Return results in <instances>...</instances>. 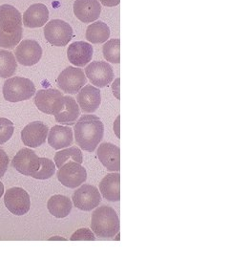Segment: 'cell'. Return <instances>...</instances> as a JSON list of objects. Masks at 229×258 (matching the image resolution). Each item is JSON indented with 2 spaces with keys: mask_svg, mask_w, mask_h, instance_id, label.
<instances>
[{
  "mask_svg": "<svg viewBox=\"0 0 229 258\" xmlns=\"http://www.w3.org/2000/svg\"><path fill=\"white\" fill-rule=\"evenodd\" d=\"M42 48L33 39L21 41L16 49L17 61L23 66H33L41 59Z\"/></svg>",
  "mask_w": 229,
  "mask_h": 258,
  "instance_id": "7c38bea8",
  "label": "cell"
},
{
  "mask_svg": "<svg viewBox=\"0 0 229 258\" xmlns=\"http://www.w3.org/2000/svg\"><path fill=\"white\" fill-rule=\"evenodd\" d=\"M23 30L22 27L19 28L14 32H5L0 29V47L5 49H14L19 44L22 38Z\"/></svg>",
  "mask_w": 229,
  "mask_h": 258,
  "instance_id": "83f0119b",
  "label": "cell"
},
{
  "mask_svg": "<svg viewBox=\"0 0 229 258\" xmlns=\"http://www.w3.org/2000/svg\"><path fill=\"white\" fill-rule=\"evenodd\" d=\"M3 194H4V185L0 182V198H1V196L3 195Z\"/></svg>",
  "mask_w": 229,
  "mask_h": 258,
  "instance_id": "d590c367",
  "label": "cell"
},
{
  "mask_svg": "<svg viewBox=\"0 0 229 258\" xmlns=\"http://www.w3.org/2000/svg\"><path fill=\"white\" fill-rule=\"evenodd\" d=\"M8 166H9V157L2 148H0V178L3 177L6 173Z\"/></svg>",
  "mask_w": 229,
  "mask_h": 258,
  "instance_id": "1f68e13d",
  "label": "cell"
},
{
  "mask_svg": "<svg viewBox=\"0 0 229 258\" xmlns=\"http://www.w3.org/2000/svg\"><path fill=\"white\" fill-rule=\"evenodd\" d=\"M15 126L12 120L6 118H0V145H4L12 138Z\"/></svg>",
  "mask_w": 229,
  "mask_h": 258,
  "instance_id": "f546056e",
  "label": "cell"
},
{
  "mask_svg": "<svg viewBox=\"0 0 229 258\" xmlns=\"http://www.w3.org/2000/svg\"><path fill=\"white\" fill-rule=\"evenodd\" d=\"M101 6L99 0H75L73 14L84 23H91L100 18Z\"/></svg>",
  "mask_w": 229,
  "mask_h": 258,
  "instance_id": "9a60e30c",
  "label": "cell"
},
{
  "mask_svg": "<svg viewBox=\"0 0 229 258\" xmlns=\"http://www.w3.org/2000/svg\"><path fill=\"white\" fill-rule=\"evenodd\" d=\"M77 102L84 113H94L101 103V91L93 85H84L78 92Z\"/></svg>",
  "mask_w": 229,
  "mask_h": 258,
  "instance_id": "5bb4252c",
  "label": "cell"
},
{
  "mask_svg": "<svg viewBox=\"0 0 229 258\" xmlns=\"http://www.w3.org/2000/svg\"><path fill=\"white\" fill-rule=\"evenodd\" d=\"M85 76L92 84L99 88H103L110 84L115 78L113 68L105 61H93L85 68Z\"/></svg>",
  "mask_w": 229,
  "mask_h": 258,
  "instance_id": "30bf717a",
  "label": "cell"
},
{
  "mask_svg": "<svg viewBox=\"0 0 229 258\" xmlns=\"http://www.w3.org/2000/svg\"><path fill=\"white\" fill-rule=\"evenodd\" d=\"M46 40L53 46H66L73 38V29L69 23L61 19H53L44 27Z\"/></svg>",
  "mask_w": 229,
  "mask_h": 258,
  "instance_id": "277c9868",
  "label": "cell"
},
{
  "mask_svg": "<svg viewBox=\"0 0 229 258\" xmlns=\"http://www.w3.org/2000/svg\"><path fill=\"white\" fill-rule=\"evenodd\" d=\"M49 127L42 121H33L21 131V140L29 148H38L42 146L48 137Z\"/></svg>",
  "mask_w": 229,
  "mask_h": 258,
  "instance_id": "4fadbf2b",
  "label": "cell"
},
{
  "mask_svg": "<svg viewBox=\"0 0 229 258\" xmlns=\"http://www.w3.org/2000/svg\"><path fill=\"white\" fill-rule=\"evenodd\" d=\"M64 102V96L55 88L41 89L36 92L35 104L38 110L48 114L55 115L61 110Z\"/></svg>",
  "mask_w": 229,
  "mask_h": 258,
  "instance_id": "5b68a950",
  "label": "cell"
},
{
  "mask_svg": "<svg viewBox=\"0 0 229 258\" xmlns=\"http://www.w3.org/2000/svg\"><path fill=\"white\" fill-rule=\"evenodd\" d=\"M22 16L19 10L9 4L0 6V29L11 33L22 27Z\"/></svg>",
  "mask_w": 229,
  "mask_h": 258,
  "instance_id": "ffe728a7",
  "label": "cell"
},
{
  "mask_svg": "<svg viewBox=\"0 0 229 258\" xmlns=\"http://www.w3.org/2000/svg\"><path fill=\"white\" fill-rule=\"evenodd\" d=\"M94 49L90 43L85 41L73 42L67 50L69 61L78 67H84L92 60Z\"/></svg>",
  "mask_w": 229,
  "mask_h": 258,
  "instance_id": "2e32d148",
  "label": "cell"
},
{
  "mask_svg": "<svg viewBox=\"0 0 229 258\" xmlns=\"http://www.w3.org/2000/svg\"><path fill=\"white\" fill-rule=\"evenodd\" d=\"M18 69L16 56L7 50H0V78L9 79L14 76Z\"/></svg>",
  "mask_w": 229,
  "mask_h": 258,
  "instance_id": "d4e9b609",
  "label": "cell"
},
{
  "mask_svg": "<svg viewBox=\"0 0 229 258\" xmlns=\"http://www.w3.org/2000/svg\"><path fill=\"white\" fill-rule=\"evenodd\" d=\"M72 208L73 204L71 199L60 194L52 196L47 203L48 211L56 218H64L68 216L72 211Z\"/></svg>",
  "mask_w": 229,
  "mask_h": 258,
  "instance_id": "603a6c76",
  "label": "cell"
},
{
  "mask_svg": "<svg viewBox=\"0 0 229 258\" xmlns=\"http://www.w3.org/2000/svg\"><path fill=\"white\" fill-rule=\"evenodd\" d=\"M91 228L99 237H114L119 231V218L117 212L107 206L97 208L92 213Z\"/></svg>",
  "mask_w": 229,
  "mask_h": 258,
  "instance_id": "7a4b0ae2",
  "label": "cell"
},
{
  "mask_svg": "<svg viewBox=\"0 0 229 258\" xmlns=\"http://www.w3.org/2000/svg\"><path fill=\"white\" fill-rule=\"evenodd\" d=\"M48 143L55 150L69 148L73 141V130L69 126L55 125L49 130Z\"/></svg>",
  "mask_w": 229,
  "mask_h": 258,
  "instance_id": "d6986e66",
  "label": "cell"
},
{
  "mask_svg": "<svg viewBox=\"0 0 229 258\" xmlns=\"http://www.w3.org/2000/svg\"><path fill=\"white\" fill-rule=\"evenodd\" d=\"M87 83V78L83 69L69 66L56 79V84L66 94L74 95Z\"/></svg>",
  "mask_w": 229,
  "mask_h": 258,
  "instance_id": "8992f818",
  "label": "cell"
},
{
  "mask_svg": "<svg viewBox=\"0 0 229 258\" xmlns=\"http://www.w3.org/2000/svg\"><path fill=\"white\" fill-rule=\"evenodd\" d=\"M73 203L74 207L83 212H91L100 206L101 195L98 187L91 184H83L73 194Z\"/></svg>",
  "mask_w": 229,
  "mask_h": 258,
  "instance_id": "9c48e42d",
  "label": "cell"
},
{
  "mask_svg": "<svg viewBox=\"0 0 229 258\" xmlns=\"http://www.w3.org/2000/svg\"><path fill=\"white\" fill-rule=\"evenodd\" d=\"M4 99L10 102H19L30 100L36 94L34 83L22 77L9 78L3 85Z\"/></svg>",
  "mask_w": 229,
  "mask_h": 258,
  "instance_id": "3957f363",
  "label": "cell"
},
{
  "mask_svg": "<svg viewBox=\"0 0 229 258\" xmlns=\"http://www.w3.org/2000/svg\"><path fill=\"white\" fill-rule=\"evenodd\" d=\"M49 19V10L42 3L31 5L23 14L22 23L25 27L38 28L44 26Z\"/></svg>",
  "mask_w": 229,
  "mask_h": 258,
  "instance_id": "ac0fdd59",
  "label": "cell"
},
{
  "mask_svg": "<svg viewBox=\"0 0 229 258\" xmlns=\"http://www.w3.org/2000/svg\"><path fill=\"white\" fill-rule=\"evenodd\" d=\"M49 240H65L64 238H62V237H59V236H55V237H52V238H50Z\"/></svg>",
  "mask_w": 229,
  "mask_h": 258,
  "instance_id": "8d00e7d4",
  "label": "cell"
},
{
  "mask_svg": "<svg viewBox=\"0 0 229 258\" xmlns=\"http://www.w3.org/2000/svg\"><path fill=\"white\" fill-rule=\"evenodd\" d=\"M109 37L110 28L102 21H96L92 23L86 30V38L93 44L104 43L108 40Z\"/></svg>",
  "mask_w": 229,
  "mask_h": 258,
  "instance_id": "cb8c5ba5",
  "label": "cell"
},
{
  "mask_svg": "<svg viewBox=\"0 0 229 258\" xmlns=\"http://www.w3.org/2000/svg\"><path fill=\"white\" fill-rule=\"evenodd\" d=\"M12 164L19 173L32 176L40 166V157L30 148H22L14 157Z\"/></svg>",
  "mask_w": 229,
  "mask_h": 258,
  "instance_id": "8fae6325",
  "label": "cell"
},
{
  "mask_svg": "<svg viewBox=\"0 0 229 258\" xmlns=\"http://www.w3.org/2000/svg\"><path fill=\"white\" fill-rule=\"evenodd\" d=\"M120 175L119 173H110L103 177L100 184V190L104 199L109 202L120 200Z\"/></svg>",
  "mask_w": 229,
  "mask_h": 258,
  "instance_id": "7402d4cb",
  "label": "cell"
},
{
  "mask_svg": "<svg viewBox=\"0 0 229 258\" xmlns=\"http://www.w3.org/2000/svg\"><path fill=\"white\" fill-rule=\"evenodd\" d=\"M114 130L116 131V134H117V137L119 138V116L117 118L116 122L114 123Z\"/></svg>",
  "mask_w": 229,
  "mask_h": 258,
  "instance_id": "e575fe53",
  "label": "cell"
},
{
  "mask_svg": "<svg viewBox=\"0 0 229 258\" xmlns=\"http://www.w3.org/2000/svg\"><path fill=\"white\" fill-rule=\"evenodd\" d=\"M4 204L11 213L21 216L28 213L31 208L30 195L22 187L9 188L4 195Z\"/></svg>",
  "mask_w": 229,
  "mask_h": 258,
  "instance_id": "ba28073f",
  "label": "cell"
},
{
  "mask_svg": "<svg viewBox=\"0 0 229 258\" xmlns=\"http://www.w3.org/2000/svg\"><path fill=\"white\" fill-rule=\"evenodd\" d=\"M112 89H113V93L116 96V98L119 100V79H117L115 81V83H113Z\"/></svg>",
  "mask_w": 229,
  "mask_h": 258,
  "instance_id": "836d02e7",
  "label": "cell"
},
{
  "mask_svg": "<svg viewBox=\"0 0 229 258\" xmlns=\"http://www.w3.org/2000/svg\"><path fill=\"white\" fill-rule=\"evenodd\" d=\"M101 4L106 7H115L119 5L120 0H100Z\"/></svg>",
  "mask_w": 229,
  "mask_h": 258,
  "instance_id": "d6a6232c",
  "label": "cell"
},
{
  "mask_svg": "<svg viewBox=\"0 0 229 258\" xmlns=\"http://www.w3.org/2000/svg\"><path fill=\"white\" fill-rule=\"evenodd\" d=\"M54 160H55V166L57 168L61 167L64 164L71 161L82 165L83 162V152L80 148L75 147L66 148L61 151L56 152Z\"/></svg>",
  "mask_w": 229,
  "mask_h": 258,
  "instance_id": "484cf974",
  "label": "cell"
},
{
  "mask_svg": "<svg viewBox=\"0 0 229 258\" xmlns=\"http://www.w3.org/2000/svg\"><path fill=\"white\" fill-rule=\"evenodd\" d=\"M56 175L58 181L69 188H75L84 184L87 180L86 169L81 164L73 161L59 167Z\"/></svg>",
  "mask_w": 229,
  "mask_h": 258,
  "instance_id": "52a82bcc",
  "label": "cell"
},
{
  "mask_svg": "<svg viewBox=\"0 0 229 258\" xmlns=\"http://www.w3.org/2000/svg\"><path fill=\"white\" fill-rule=\"evenodd\" d=\"M55 173V163L48 158H40V166L31 177L38 180H46L54 176Z\"/></svg>",
  "mask_w": 229,
  "mask_h": 258,
  "instance_id": "f1b7e54d",
  "label": "cell"
},
{
  "mask_svg": "<svg viewBox=\"0 0 229 258\" xmlns=\"http://www.w3.org/2000/svg\"><path fill=\"white\" fill-rule=\"evenodd\" d=\"M81 116V108L73 97L64 96V102L61 110L55 115L57 122L66 125H73Z\"/></svg>",
  "mask_w": 229,
  "mask_h": 258,
  "instance_id": "44dd1931",
  "label": "cell"
},
{
  "mask_svg": "<svg viewBox=\"0 0 229 258\" xmlns=\"http://www.w3.org/2000/svg\"><path fill=\"white\" fill-rule=\"evenodd\" d=\"M71 241H94L96 240L94 232L89 229H80L73 232L70 238Z\"/></svg>",
  "mask_w": 229,
  "mask_h": 258,
  "instance_id": "4dcf8cb0",
  "label": "cell"
},
{
  "mask_svg": "<svg viewBox=\"0 0 229 258\" xmlns=\"http://www.w3.org/2000/svg\"><path fill=\"white\" fill-rule=\"evenodd\" d=\"M75 122L73 131L77 145L85 151H95L103 138L102 121L95 115H83Z\"/></svg>",
  "mask_w": 229,
  "mask_h": 258,
  "instance_id": "6da1fadb",
  "label": "cell"
},
{
  "mask_svg": "<svg viewBox=\"0 0 229 258\" xmlns=\"http://www.w3.org/2000/svg\"><path fill=\"white\" fill-rule=\"evenodd\" d=\"M98 158L101 164L107 168V170L115 172L120 169V149L119 147L111 144L103 143L100 145L97 151Z\"/></svg>",
  "mask_w": 229,
  "mask_h": 258,
  "instance_id": "e0dca14e",
  "label": "cell"
},
{
  "mask_svg": "<svg viewBox=\"0 0 229 258\" xmlns=\"http://www.w3.org/2000/svg\"><path fill=\"white\" fill-rule=\"evenodd\" d=\"M120 39H110L107 40L102 47V53L104 55V58L111 63L118 64L120 62Z\"/></svg>",
  "mask_w": 229,
  "mask_h": 258,
  "instance_id": "4316f807",
  "label": "cell"
}]
</instances>
